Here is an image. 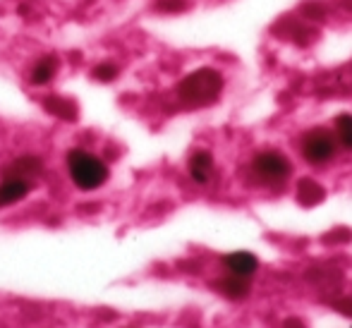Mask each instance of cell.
Here are the masks:
<instances>
[{
	"instance_id": "obj_16",
	"label": "cell",
	"mask_w": 352,
	"mask_h": 328,
	"mask_svg": "<svg viewBox=\"0 0 352 328\" xmlns=\"http://www.w3.org/2000/svg\"><path fill=\"white\" fill-rule=\"evenodd\" d=\"M333 309L343 311L345 316H352V300L350 297H340V300L333 302Z\"/></svg>"
},
{
	"instance_id": "obj_8",
	"label": "cell",
	"mask_w": 352,
	"mask_h": 328,
	"mask_svg": "<svg viewBox=\"0 0 352 328\" xmlns=\"http://www.w3.org/2000/svg\"><path fill=\"white\" fill-rule=\"evenodd\" d=\"M43 171V161L36 156H24L12 161L8 168H5V177H22V180H32L38 173Z\"/></svg>"
},
{
	"instance_id": "obj_12",
	"label": "cell",
	"mask_w": 352,
	"mask_h": 328,
	"mask_svg": "<svg viewBox=\"0 0 352 328\" xmlns=\"http://www.w3.org/2000/svg\"><path fill=\"white\" fill-rule=\"evenodd\" d=\"M56 72H58V58L56 56H46L32 67L29 79H32V84H36V87H43V84H48L53 77H56Z\"/></svg>"
},
{
	"instance_id": "obj_14",
	"label": "cell",
	"mask_w": 352,
	"mask_h": 328,
	"mask_svg": "<svg viewBox=\"0 0 352 328\" xmlns=\"http://www.w3.org/2000/svg\"><path fill=\"white\" fill-rule=\"evenodd\" d=\"M91 77L103 84L113 82V79H118V65H113V63H101V65H96L91 69Z\"/></svg>"
},
{
	"instance_id": "obj_7",
	"label": "cell",
	"mask_w": 352,
	"mask_h": 328,
	"mask_svg": "<svg viewBox=\"0 0 352 328\" xmlns=\"http://www.w3.org/2000/svg\"><path fill=\"white\" fill-rule=\"evenodd\" d=\"M213 287H216L221 295L230 297V300H242V297L250 295L252 290V283L250 278H242V276H228V278H221V281L213 283Z\"/></svg>"
},
{
	"instance_id": "obj_11",
	"label": "cell",
	"mask_w": 352,
	"mask_h": 328,
	"mask_svg": "<svg viewBox=\"0 0 352 328\" xmlns=\"http://www.w3.org/2000/svg\"><path fill=\"white\" fill-rule=\"evenodd\" d=\"M43 108H46L51 116L60 118V120H77V106H74V101L65 96H48L43 98Z\"/></svg>"
},
{
	"instance_id": "obj_13",
	"label": "cell",
	"mask_w": 352,
	"mask_h": 328,
	"mask_svg": "<svg viewBox=\"0 0 352 328\" xmlns=\"http://www.w3.org/2000/svg\"><path fill=\"white\" fill-rule=\"evenodd\" d=\"M333 127H336L333 130L336 142H338L345 151H352V116H348V113L338 116L333 120Z\"/></svg>"
},
{
	"instance_id": "obj_4",
	"label": "cell",
	"mask_w": 352,
	"mask_h": 328,
	"mask_svg": "<svg viewBox=\"0 0 352 328\" xmlns=\"http://www.w3.org/2000/svg\"><path fill=\"white\" fill-rule=\"evenodd\" d=\"M252 171L256 173V177H261L266 182H283L290 177L292 163L278 151H261L252 161Z\"/></svg>"
},
{
	"instance_id": "obj_1",
	"label": "cell",
	"mask_w": 352,
	"mask_h": 328,
	"mask_svg": "<svg viewBox=\"0 0 352 328\" xmlns=\"http://www.w3.org/2000/svg\"><path fill=\"white\" fill-rule=\"evenodd\" d=\"M177 98L190 108L211 106L223 94V74L213 67H199L177 84Z\"/></svg>"
},
{
	"instance_id": "obj_10",
	"label": "cell",
	"mask_w": 352,
	"mask_h": 328,
	"mask_svg": "<svg viewBox=\"0 0 352 328\" xmlns=\"http://www.w3.org/2000/svg\"><path fill=\"white\" fill-rule=\"evenodd\" d=\"M213 173V156L209 151H197L195 156L190 158V175L195 182L199 185H206L211 180Z\"/></svg>"
},
{
	"instance_id": "obj_3",
	"label": "cell",
	"mask_w": 352,
	"mask_h": 328,
	"mask_svg": "<svg viewBox=\"0 0 352 328\" xmlns=\"http://www.w3.org/2000/svg\"><path fill=\"white\" fill-rule=\"evenodd\" d=\"M338 151V142H336L333 132L324 130V127H314L305 134L302 139V156L311 163V166H324Z\"/></svg>"
},
{
	"instance_id": "obj_6",
	"label": "cell",
	"mask_w": 352,
	"mask_h": 328,
	"mask_svg": "<svg viewBox=\"0 0 352 328\" xmlns=\"http://www.w3.org/2000/svg\"><path fill=\"white\" fill-rule=\"evenodd\" d=\"M223 263L228 266V271L242 278L254 276L256 268H259V259H256L252 252H232V254H228L226 259H223Z\"/></svg>"
},
{
	"instance_id": "obj_15",
	"label": "cell",
	"mask_w": 352,
	"mask_h": 328,
	"mask_svg": "<svg viewBox=\"0 0 352 328\" xmlns=\"http://www.w3.org/2000/svg\"><path fill=\"white\" fill-rule=\"evenodd\" d=\"M158 8L168 10V12H177V10H185L187 3H185V0H161V3H158Z\"/></svg>"
},
{
	"instance_id": "obj_5",
	"label": "cell",
	"mask_w": 352,
	"mask_h": 328,
	"mask_svg": "<svg viewBox=\"0 0 352 328\" xmlns=\"http://www.w3.org/2000/svg\"><path fill=\"white\" fill-rule=\"evenodd\" d=\"M29 192H32V180H22V177H8V180L0 185V208L12 206V204L22 201Z\"/></svg>"
},
{
	"instance_id": "obj_17",
	"label": "cell",
	"mask_w": 352,
	"mask_h": 328,
	"mask_svg": "<svg viewBox=\"0 0 352 328\" xmlns=\"http://www.w3.org/2000/svg\"><path fill=\"white\" fill-rule=\"evenodd\" d=\"M280 328H305V324H302L300 319H295V316H290V319L283 321V326H280Z\"/></svg>"
},
{
	"instance_id": "obj_9",
	"label": "cell",
	"mask_w": 352,
	"mask_h": 328,
	"mask_svg": "<svg viewBox=\"0 0 352 328\" xmlns=\"http://www.w3.org/2000/svg\"><path fill=\"white\" fill-rule=\"evenodd\" d=\"M324 199H326V190L316 180L302 177V180L297 182V201H300L302 206H316V204H321Z\"/></svg>"
},
{
	"instance_id": "obj_2",
	"label": "cell",
	"mask_w": 352,
	"mask_h": 328,
	"mask_svg": "<svg viewBox=\"0 0 352 328\" xmlns=\"http://www.w3.org/2000/svg\"><path fill=\"white\" fill-rule=\"evenodd\" d=\"M67 171H70L72 182L84 192L98 190L108 180V166L98 156L82 149H72L67 153Z\"/></svg>"
}]
</instances>
